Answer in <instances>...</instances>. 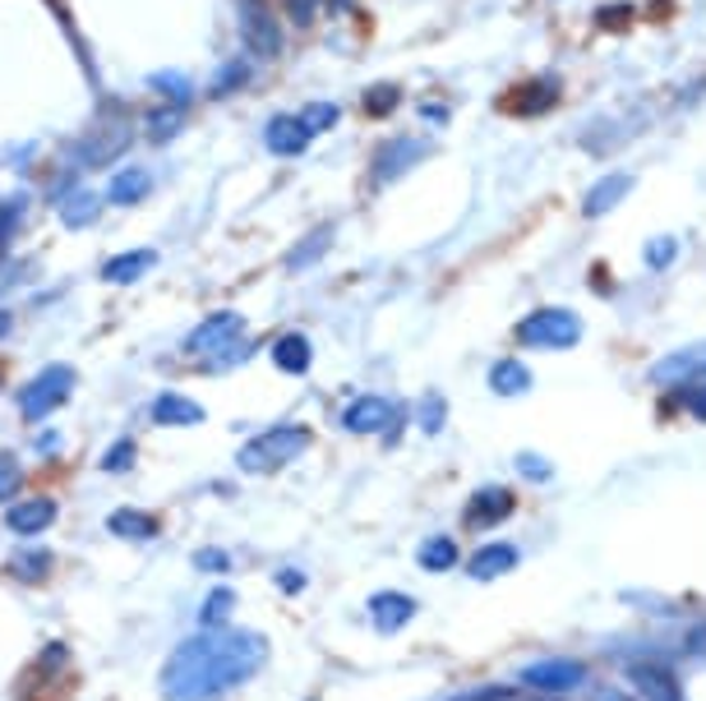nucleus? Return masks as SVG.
I'll use <instances>...</instances> for the list:
<instances>
[{
    "label": "nucleus",
    "instance_id": "f257e3e1",
    "mask_svg": "<svg viewBox=\"0 0 706 701\" xmlns=\"http://www.w3.org/2000/svg\"><path fill=\"white\" fill-rule=\"evenodd\" d=\"M268 660V641L259 633H213L180 641L162 665L167 701H218L231 688L250 683Z\"/></svg>",
    "mask_w": 706,
    "mask_h": 701
},
{
    "label": "nucleus",
    "instance_id": "f03ea898",
    "mask_svg": "<svg viewBox=\"0 0 706 701\" xmlns=\"http://www.w3.org/2000/svg\"><path fill=\"white\" fill-rule=\"evenodd\" d=\"M305 448H309L305 425H277V429H264L259 438H250L235 461H241V471L264 476V471H277V466H286V461H296Z\"/></svg>",
    "mask_w": 706,
    "mask_h": 701
},
{
    "label": "nucleus",
    "instance_id": "7ed1b4c3",
    "mask_svg": "<svg viewBox=\"0 0 706 701\" xmlns=\"http://www.w3.org/2000/svg\"><path fill=\"white\" fill-rule=\"evenodd\" d=\"M125 148H129V120H120V116L97 120L88 135L70 148V171H102V167H112Z\"/></svg>",
    "mask_w": 706,
    "mask_h": 701
},
{
    "label": "nucleus",
    "instance_id": "20e7f679",
    "mask_svg": "<svg viewBox=\"0 0 706 701\" xmlns=\"http://www.w3.org/2000/svg\"><path fill=\"white\" fill-rule=\"evenodd\" d=\"M517 342L536 351H563L582 342V319L572 309H536L517 323Z\"/></svg>",
    "mask_w": 706,
    "mask_h": 701
},
{
    "label": "nucleus",
    "instance_id": "39448f33",
    "mask_svg": "<svg viewBox=\"0 0 706 701\" xmlns=\"http://www.w3.org/2000/svg\"><path fill=\"white\" fill-rule=\"evenodd\" d=\"M74 383H78V374H74L70 365H46L33 383L19 387V411H23V421H42V415H51L61 402H70Z\"/></svg>",
    "mask_w": 706,
    "mask_h": 701
},
{
    "label": "nucleus",
    "instance_id": "423d86ee",
    "mask_svg": "<svg viewBox=\"0 0 706 701\" xmlns=\"http://www.w3.org/2000/svg\"><path fill=\"white\" fill-rule=\"evenodd\" d=\"M235 14H241V42L250 51V61H277L282 56L277 14L264 6V0H235Z\"/></svg>",
    "mask_w": 706,
    "mask_h": 701
},
{
    "label": "nucleus",
    "instance_id": "0eeeda50",
    "mask_svg": "<svg viewBox=\"0 0 706 701\" xmlns=\"http://www.w3.org/2000/svg\"><path fill=\"white\" fill-rule=\"evenodd\" d=\"M245 332V319L235 315V309H218V315H208L190 337H186V355H208L213 360L222 347H231L235 337Z\"/></svg>",
    "mask_w": 706,
    "mask_h": 701
},
{
    "label": "nucleus",
    "instance_id": "6e6552de",
    "mask_svg": "<svg viewBox=\"0 0 706 701\" xmlns=\"http://www.w3.org/2000/svg\"><path fill=\"white\" fill-rule=\"evenodd\" d=\"M521 683L536 692H572L587 683V665L582 660H536L521 669Z\"/></svg>",
    "mask_w": 706,
    "mask_h": 701
},
{
    "label": "nucleus",
    "instance_id": "1a4fd4ad",
    "mask_svg": "<svg viewBox=\"0 0 706 701\" xmlns=\"http://www.w3.org/2000/svg\"><path fill=\"white\" fill-rule=\"evenodd\" d=\"M392 425H398V406L379 393H365L343 411V429L351 434H388Z\"/></svg>",
    "mask_w": 706,
    "mask_h": 701
},
{
    "label": "nucleus",
    "instance_id": "9d476101",
    "mask_svg": "<svg viewBox=\"0 0 706 701\" xmlns=\"http://www.w3.org/2000/svg\"><path fill=\"white\" fill-rule=\"evenodd\" d=\"M651 379L665 383V387H678V383H702V379H706V342L684 347V351H670L665 360H656V365H651Z\"/></svg>",
    "mask_w": 706,
    "mask_h": 701
},
{
    "label": "nucleus",
    "instance_id": "9b49d317",
    "mask_svg": "<svg viewBox=\"0 0 706 701\" xmlns=\"http://www.w3.org/2000/svg\"><path fill=\"white\" fill-rule=\"evenodd\" d=\"M513 508H517L513 489H499V485L476 489V495H471V503H466V527H476V531H485V527H499Z\"/></svg>",
    "mask_w": 706,
    "mask_h": 701
},
{
    "label": "nucleus",
    "instance_id": "f8f14e48",
    "mask_svg": "<svg viewBox=\"0 0 706 701\" xmlns=\"http://www.w3.org/2000/svg\"><path fill=\"white\" fill-rule=\"evenodd\" d=\"M430 152V144H421V139H392V144H383L379 152H375V180L383 185V180H398L407 167H415Z\"/></svg>",
    "mask_w": 706,
    "mask_h": 701
},
{
    "label": "nucleus",
    "instance_id": "ddd939ff",
    "mask_svg": "<svg viewBox=\"0 0 706 701\" xmlns=\"http://www.w3.org/2000/svg\"><path fill=\"white\" fill-rule=\"evenodd\" d=\"M51 522H56V499H19V503H10V512H6V527H10L14 535H38V531H46Z\"/></svg>",
    "mask_w": 706,
    "mask_h": 701
},
{
    "label": "nucleus",
    "instance_id": "4468645a",
    "mask_svg": "<svg viewBox=\"0 0 706 701\" xmlns=\"http://www.w3.org/2000/svg\"><path fill=\"white\" fill-rule=\"evenodd\" d=\"M370 618H375V628L379 633H398L407 628V623L415 618V601L402 591H379L375 601H370Z\"/></svg>",
    "mask_w": 706,
    "mask_h": 701
},
{
    "label": "nucleus",
    "instance_id": "2eb2a0df",
    "mask_svg": "<svg viewBox=\"0 0 706 701\" xmlns=\"http://www.w3.org/2000/svg\"><path fill=\"white\" fill-rule=\"evenodd\" d=\"M264 144H268V152H277V158H301L309 135H305L301 116H273L264 125Z\"/></svg>",
    "mask_w": 706,
    "mask_h": 701
},
{
    "label": "nucleus",
    "instance_id": "dca6fc26",
    "mask_svg": "<svg viewBox=\"0 0 706 701\" xmlns=\"http://www.w3.org/2000/svg\"><path fill=\"white\" fill-rule=\"evenodd\" d=\"M628 679H633V688L642 692V701H684V697H678L674 673L661 669V665H633V669H628Z\"/></svg>",
    "mask_w": 706,
    "mask_h": 701
},
{
    "label": "nucleus",
    "instance_id": "f3484780",
    "mask_svg": "<svg viewBox=\"0 0 706 701\" xmlns=\"http://www.w3.org/2000/svg\"><path fill=\"white\" fill-rule=\"evenodd\" d=\"M152 190V171L148 167H120L112 176V185H107V203L116 208H129V203H144Z\"/></svg>",
    "mask_w": 706,
    "mask_h": 701
},
{
    "label": "nucleus",
    "instance_id": "a211bd4d",
    "mask_svg": "<svg viewBox=\"0 0 706 701\" xmlns=\"http://www.w3.org/2000/svg\"><path fill=\"white\" fill-rule=\"evenodd\" d=\"M268 355H273V365H277L282 374H305L309 360H314V347H309L305 332H282L277 342L268 347Z\"/></svg>",
    "mask_w": 706,
    "mask_h": 701
},
{
    "label": "nucleus",
    "instance_id": "6ab92c4d",
    "mask_svg": "<svg viewBox=\"0 0 706 701\" xmlns=\"http://www.w3.org/2000/svg\"><path fill=\"white\" fill-rule=\"evenodd\" d=\"M513 567H517V550H513V544H481V550L471 554L466 573L476 577V582H494L499 573H513Z\"/></svg>",
    "mask_w": 706,
    "mask_h": 701
},
{
    "label": "nucleus",
    "instance_id": "aec40b11",
    "mask_svg": "<svg viewBox=\"0 0 706 701\" xmlns=\"http://www.w3.org/2000/svg\"><path fill=\"white\" fill-rule=\"evenodd\" d=\"M628 190H633V176H623V171H614V176H605V180H596L591 194H587V203H582V213H587V217H605L614 203H623Z\"/></svg>",
    "mask_w": 706,
    "mask_h": 701
},
{
    "label": "nucleus",
    "instance_id": "412c9836",
    "mask_svg": "<svg viewBox=\"0 0 706 701\" xmlns=\"http://www.w3.org/2000/svg\"><path fill=\"white\" fill-rule=\"evenodd\" d=\"M157 254L152 249H129V254H116L107 258V268H102V277L112 282V287H129V282H139L144 273H152Z\"/></svg>",
    "mask_w": 706,
    "mask_h": 701
},
{
    "label": "nucleus",
    "instance_id": "4be33fe9",
    "mask_svg": "<svg viewBox=\"0 0 706 701\" xmlns=\"http://www.w3.org/2000/svg\"><path fill=\"white\" fill-rule=\"evenodd\" d=\"M152 421H157V425L186 429V425H199V421H203V406L190 402V397H180V393H162V397L152 402Z\"/></svg>",
    "mask_w": 706,
    "mask_h": 701
},
{
    "label": "nucleus",
    "instance_id": "5701e85b",
    "mask_svg": "<svg viewBox=\"0 0 706 701\" xmlns=\"http://www.w3.org/2000/svg\"><path fill=\"white\" fill-rule=\"evenodd\" d=\"M56 208H61V222L78 231V226H93V222H97L102 199H97L93 190H78V185H74L70 194H61V199H56Z\"/></svg>",
    "mask_w": 706,
    "mask_h": 701
},
{
    "label": "nucleus",
    "instance_id": "b1692460",
    "mask_svg": "<svg viewBox=\"0 0 706 701\" xmlns=\"http://www.w3.org/2000/svg\"><path fill=\"white\" fill-rule=\"evenodd\" d=\"M107 527H112V535H120V540H152V535H157V517H148V512H139V508H116V512L107 517Z\"/></svg>",
    "mask_w": 706,
    "mask_h": 701
},
{
    "label": "nucleus",
    "instance_id": "393cba45",
    "mask_svg": "<svg viewBox=\"0 0 706 701\" xmlns=\"http://www.w3.org/2000/svg\"><path fill=\"white\" fill-rule=\"evenodd\" d=\"M489 387L499 397H521L531 387V370L521 365V360H499V365L489 370Z\"/></svg>",
    "mask_w": 706,
    "mask_h": 701
},
{
    "label": "nucleus",
    "instance_id": "a878e982",
    "mask_svg": "<svg viewBox=\"0 0 706 701\" xmlns=\"http://www.w3.org/2000/svg\"><path fill=\"white\" fill-rule=\"evenodd\" d=\"M250 79H254V65L235 56V61H226V65L213 74V84H208V97H218V102H222V97H235Z\"/></svg>",
    "mask_w": 706,
    "mask_h": 701
},
{
    "label": "nucleus",
    "instance_id": "bb28decb",
    "mask_svg": "<svg viewBox=\"0 0 706 701\" xmlns=\"http://www.w3.org/2000/svg\"><path fill=\"white\" fill-rule=\"evenodd\" d=\"M415 559H421V567H425V573H449V567H457V540L453 535H434V540H425L421 544V554H415Z\"/></svg>",
    "mask_w": 706,
    "mask_h": 701
},
{
    "label": "nucleus",
    "instance_id": "cd10ccee",
    "mask_svg": "<svg viewBox=\"0 0 706 701\" xmlns=\"http://www.w3.org/2000/svg\"><path fill=\"white\" fill-rule=\"evenodd\" d=\"M180 125H186V107H171V102H162V107H152L144 129H148V139L152 144H167L180 135Z\"/></svg>",
    "mask_w": 706,
    "mask_h": 701
},
{
    "label": "nucleus",
    "instance_id": "c85d7f7f",
    "mask_svg": "<svg viewBox=\"0 0 706 701\" xmlns=\"http://www.w3.org/2000/svg\"><path fill=\"white\" fill-rule=\"evenodd\" d=\"M23 217H29V194H14V199L0 203V258H6V254H10V245L19 241Z\"/></svg>",
    "mask_w": 706,
    "mask_h": 701
},
{
    "label": "nucleus",
    "instance_id": "c756f323",
    "mask_svg": "<svg viewBox=\"0 0 706 701\" xmlns=\"http://www.w3.org/2000/svg\"><path fill=\"white\" fill-rule=\"evenodd\" d=\"M328 245H333V226H319V231H309V236L292 249V254H286V268H292V273H301V268H309L314 264V258H324L328 254Z\"/></svg>",
    "mask_w": 706,
    "mask_h": 701
},
{
    "label": "nucleus",
    "instance_id": "7c9ffc66",
    "mask_svg": "<svg viewBox=\"0 0 706 701\" xmlns=\"http://www.w3.org/2000/svg\"><path fill=\"white\" fill-rule=\"evenodd\" d=\"M148 88L152 93H162V102H171V107H190V93H194V84L186 79V74H152L148 79Z\"/></svg>",
    "mask_w": 706,
    "mask_h": 701
},
{
    "label": "nucleus",
    "instance_id": "2f4dec72",
    "mask_svg": "<svg viewBox=\"0 0 706 701\" xmlns=\"http://www.w3.org/2000/svg\"><path fill=\"white\" fill-rule=\"evenodd\" d=\"M10 573L23 577V582H42V577L51 573V554H46V550H19V554L10 559Z\"/></svg>",
    "mask_w": 706,
    "mask_h": 701
},
{
    "label": "nucleus",
    "instance_id": "473e14b6",
    "mask_svg": "<svg viewBox=\"0 0 706 701\" xmlns=\"http://www.w3.org/2000/svg\"><path fill=\"white\" fill-rule=\"evenodd\" d=\"M231 605H235L231 586H213V591H208V601H203V609H199V623H203V628H222Z\"/></svg>",
    "mask_w": 706,
    "mask_h": 701
},
{
    "label": "nucleus",
    "instance_id": "72a5a7b5",
    "mask_svg": "<svg viewBox=\"0 0 706 701\" xmlns=\"http://www.w3.org/2000/svg\"><path fill=\"white\" fill-rule=\"evenodd\" d=\"M337 102H309V107L301 111V125H305V135L314 139V135H328V129L337 125Z\"/></svg>",
    "mask_w": 706,
    "mask_h": 701
},
{
    "label": "nucleus",
    "instance_id": "f704fd0d",
    "mask_svg": "<svg viewBox=\"0 0 706 701\" xmlns=\"http://www.w3.org/2000/svg\"><path fill=\"white\" fill-rule=\"evenodd\" d=\"M555 79H536V84H527V88H521V93H527V97H517L513 102V107L521 111V116H531V111H545V107H555Z\"/></svg>",
    "mask_w": 706,
    "mask_h": 701
},
{
    "label": "nucleus",
    "instance_id": "c9c22d12",
    "mask_svg": "<svg viewBox=\"0 0 706 701\" xmlns=\"http://www.w3.org/2000/svg\"><path fill=\"white\" fill-rule=\"evenodd\" d=\"M129 466H135V438H116V444L102 453V471L120 476V471H129Z\"/></svg>",
    "mask_w": 706,
    "mask_h": 701
},
{
    "label": "nucleus",
    "instance_id": "e433bc0d",
    "mask_svg": "<svg viewBox=\"0 0 706 701\" xmlns=\"http://www.w3.org/2000/svg\"><path fill=\"white\" fill-rule=\"evenodd\" d=\"M19 485H23V471H19V457L0 453V503H14L19 499Z\"/></svg>",
    "mask_w": 706,
    "mask_h": 701
},
{
    "label": "nucleus",
    "instance_id": "4c0bfd02",
    "mask_svg": "<svg viewBox=\"0 0 706 701\" xmlns=\"http://www.w3.org/2000/svg\"><path fill=\"white\" fill-rule=\"evenodd\" d=\"M398 102H402V93L392 88V84H375L370 93H365V111H370V116H388Z\"/></svg>",
    "mask_w": 706,
    "mask_h": 701
},
{
    "label": "nucleus",
    "instance_id": "58836bf2",
    "mask_svg": "<svg viewBox=\"0 0 706 701\" xmlns=\"http://www.w3.org/2000/svg\"><path fill=\"white\" fill-rule=\"evenodd\" d=\"M324 0H286V14H292V23H301V29H309L314 19H319Z\"/></svg>",
    "mask_w": 706,
    "mask_h": 701
},
{
    "label": "nucleus",
    "instance_id": "ea45409f",
    "mask_svg": "<svg viewBox=\"0 0 706 701\" xmlns=\"http://www.w3.org/2000/svg\"><path fill=\"white\" fill-rule=\"evenodd\" d=\"M421 429H425V434H439V429H443V397H439V393H430V397L421 402Z\"/></svg>",
    "mask_w": 706,
    "mask_h": 701
},
{
    "label": "nucleus",
    "instance_id": "a19ab883",
    "mask_svg": "<svg viewBox=\"0 0 706 701\" xmlns=\"http://www.w3.org/2000/svg\"><path fill=\"white\" fill-rule=\"evenodd\" d=\"M688 393H684V406H688V415H697V421L706 425V379L702 383H684Z\"/></svg>",
    "mask_w": 706,
    "mask_h": 701
},
{
    "label": "nucleus",
    "instance_id": "79ce46f5",
    "mask_svg": "<svg viewBox=\"0 0 706 701\" xmlns=\"http://www.w3.org/2000/svg\"><path fill=\"white\" fill-rule=\"evenodd\" d=\"M517 471L527 476V480H549V461L536 457V453H521V457H517Z\"/></svg>",
    "mask_w": 706,
    "mask_h": 701
},
{
    "label": "nucleus",
    "instance_id": "37998d69",
    "mask_svg": "<svg viewBox=\"0 0 706 701\" xmlns=\"http://www.w3.org/2000/svg\"><path fill=\"white\" fill-rule=\"evenodd\" d=\"M194 567H199V573H226L231 559H226L222 550H199V554H194Z\"/></svg>",
    "mask_w": 706,
    "mask_h": 701
},
{
    "label": "nucleus",
    "instance_id": "c03bdc74",
    "mask_svg": "<svg viewBox=\"0 0 706 701\" xmlns=\"http://www.w3.org/2000/svg\"><path fill=\"white\" fill-rule=\"evenodd\" d=\"M674 249H678V241L661 236L656 245H651V249H646V264H651V268H665V264H670V258H674Z\"/></svg>",
    "mask_w": 706,
    "mask_h": 701
},
{
    "label": "nucleus",
    "instance_id": "a18cd8bd",
    "mask_svg": "<svg viewBox=\"0 0 706 701\" xmlns=\"http://www.w3.org/2000/svg\"><path fill=\"white\" fill-rule=\"evenodd\" d=\"M277 586L296 595V591H305V573H301V567H282V573H277Z\"/></svg>",
    "mask_w": 706,
    "mask_h": 701
},
{
    "label": "nucleus",
    "instance_id": "49530a36",
    "mask_svg": "<svg viewBox=\"0 0 706 701\" xmlns=\"http://www.w3.org/2000/svg\"><path fill=\"white\" fill-rule=\"evenodd\" d=\"M508 688H485V692H471V697H457V701H504Z\"/></svg>",
    "mask_w": 706,
    "mask_h": 701
},
{
    "label": "nucleus",
    "instance_id": "de8ad7c7",
    "mask_svg": "<svg viewBox=\"0 0 706 701\" xmlns=\"http://www.w3.org/2000/svg\"><path fill=\"white\" fill-rule=\"evenodd\" d=\"M38 448H42V453H56V448H61V438H56V434H42V438H38Z\"/></svg>",
    "mask_w": 706,
    "mask_h": 701
},
{
    "label": "nucleus",
    "instance_id": "09e8293b",
    "mask_svg": "<svg viewBox=\"0 0 706 701\" xmlns=\"http://www.w3.org/2000/svg\"><path fill=\"white\" fill-rule=\"evenodd\" d=\"M591 701H623V697H619L614 688H596V692H591Z\"/></svg>",
    "mask_w": 706,
    "mask_h": 701
},
{
    "label": "nucleus",
    "instance_id": "8fccbe9b",
    "mask_svg": "<svg viewBox=\"0 0 706 701\" xmlns=\"http://www.w3.org/2000/svg\"><path fill=\"white\" fill-rule=\"evenodd\" d=\"M421 116H425V120H434V125H439V120H449V111H443V107H421Z\"/></svg>",
    "mask_w": 706,
    "mask_h": 701
},
{
    "label": "nucleus",
    "instance_id": "3c124183",
    "mask_svg": "<svg viewBox=\"0 0 706 701\" xmlns=\"http://www.w3.org/2000/svg\"><path fill=\"white\" fill-rule=\"evenodd\" d=\"M14 328V315H10V309H0V337H6Z\"/></svg>",
    "mask_w": 706,
    "mask_h": 701
}]
</instances>
